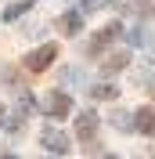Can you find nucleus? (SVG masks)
Returning a JSON list of instances; mask_svg holds the SVG:
<instances>
[{"label": "nucleus", "mask_w": 155, "mask_h": 159, "mask_svg": "<svg viewBox=\"0 0 155 159\" xmlns=\"http://www.w3.org/2000/svg\"><path fill=\"white\" fill-rule=\"evenodd\" d=\"M79 25H83L79 15H65V18H61V29H65V33H79Z\"/></svg>", "instance_id": "obj_7"}, {"label": "nucleus", "mask_w": 155, "mask_h": 159, "mask_svg": "<svg viewBox=\"0 0 155 159\" xmlns=\"http://www.w3.org/2000/svg\"><path fill=\"white\" fill-rule=\"evenodd\" d=\"M90 94H94V98H116V90L108 87V83H101V87H94Z\"/></svg>", "instance_id": "obj_10"}, {"label": "nucleus", "mask_w": 155, "mask_h": 159, "mask_svg": "<svg viewBox=\"0 0 155 159\" xmlns=\"http://www.w3.org/2000/svg\"><path fill=\"white\" fill-rule=\"evenodd\" d=\"M54 58H58V43H43L40 51H33L29 58H25V69H29V72H43Z\"/></svg>", "instance_id": "obj_1"}, {"label": "nucleus", "mask_w": 155, "mask_h": 159, "mask_svg": "<svg viewBox=\"0 0 155 159\" xmlns=\"http://www.w3.org/2000/svg\"><path fill=\"white\" fill-rule=\"evenodd\" d=\"M123 65H126V54H112V58L105 61V72H119Z\"/></svg>", "instance_id": "obj_8"}, {"label": "nucleus", "mask_w": 155, "mask_h": 159, "mask_svg": "<svg viewBox=\"0 0 155 159\" xmlns=\"http://www.w3.org/2000/svg\"><path fill=\"white\" fill-rule=\"evenodd\" d=\"M94 130H97V116L94 112H83V116L76 119V138L87 141V138H94Z\"/></svg>", "instance_id": "obj_4"}, {"label": "nucleus", "mask_w": 155, "mask_h": 159, "mask_svg": "<svg viewBox=\"0 0 155 159\" xmlns=\"http://www.w3.org/2000/svg\"><path fill=\"white\" fill-rule=\"evenodd\" d=\"M108 159H112V156H108Z\"/></svg>", "instance_id": "obj_12"}, {"label": "nucleus", "mask_w": 155, "mask_h": 159, "mask_svg": "<svg viewBox=\"0 0 155 159\" xmlns=\"http://www.w3.org/2000/svg\"><path fill=\"white\" fill-rule=\"evenodd\" d=\"M137 130L155 134V112H152V109H141V112H137Z\"/></svg>", "instance_id": "obj_6"}, {"label": "nucleus", "mask_w": 155, "mask_h": 159, "mask_svg": "<svg viewBox=\"0 0 155 159\" xmlns=\"http://www.w3.org/2000/svg\"><path fill=\"white\" fill-rule=\"evenodd\" d=\"M22 11H29V0H22V4H15V7H7V15H4V18H18Z\"/></svg>", "instance_id": "obj_9"}, {"label": "nucleus", "mask_w": 155, "mask_h": 159, "mask_svg": "<svg viewBox=\"0 0 155 159\" xmlns=\"http://www.w3.org/2000/svg\"><path fill=\"white\" fill-rule=\"evenodd\" d=\"M116 33H119V25H108V29H101V33L94 36V43H90V54H97V51L105 47L108 40H116Z\"/></svg>", "instance_id": "obj_5"}, {"label": "nucleus", "mask_w": 155, "mask_h": 159, "mask_svg": "<svg viewBox=\"0 0 155 159\" xmlns=\"http://www.w3.org/2000/svg\"><path fill=\"white\" fill-rule=\"evenodd\" d=\"M0 112H4V109H0Z\"/></svg>", "instance_id": "obj_11"}, {"label": "nucleus", "mask_w": 155, "mask_h": 159, "mask_svg": "<svg viewBox=\"0 0 155 159\" xmlns=\"http://www.w3.org/2000/svg\"><path fill=\"white\" fill-rule=\"evenodd\" d=\"M40 141H43V148H47V152H58V156H61V152H69V138L61 134V130H54V127L43 130Z\"/></svg>", "instance_id": "obj_2"}, {"label": "nucleus", "mask_w": 155, "mask_h": 159, "mask_svg": "<svg viewBox=\"0 0 155 159\" xmlns=\"http://www.w3.org/2000/svg\"><path fill=\"white\" fill-rule=\"evenodd\" d=\"M47 109H51L54 119H61V116H69V109H72V98H69V94H51Z\"/></svg>", "instance_id": "obj_3"}]
</instances>
